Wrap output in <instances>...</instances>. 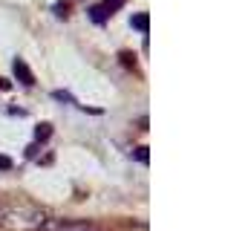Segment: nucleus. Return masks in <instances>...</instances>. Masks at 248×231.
Segmentation results:
<instances>
[{
  "mask_svg": "<svg viewBox=\"0 0 248 231\" xmlns=\"http://www.w3.org/2000/svg\"><path fill=\"white\" fill-rule=\"evenodd\" d=\"M46 214L35 205H6L3 211V231H41Z\"/></svg>",
  "mask_w": 248,
  "mask_h": 231,
  "instance_id": "f257e3e1",
  "label": "nucleus"
},
{
  "mask_svg": "<svg viewBox=\"0 0 248 231\" xmlns=\"http://www.w3.org/2000/svg\"><path fill=\"white\" fill-rule=\"evenodd\" d=\"M44 231H98L93 223L87 220H46L44 223Z\"/></svg>",
  "mask_w": 248,
  "mask_h": 231,
  "instance_id": "f03ea898",
  "label": "nucleus"
},
{
  "mask_svg": "<svg viewBox=\"0 0 248 231\" xmlns=\"http://www.w3.org/2000/svg\"><path fill=\"white\" fill-rule=\"evenodd\" d=\"M133 156H136L139 162H147V156H150V153H147V148H136V150H133Z\"/></svg>",
  "mask_w": 248,
  "mask_h": 231,
  "instance_id": "423d86ee",
  "label": "nucleus"
},
{
  "mask_svg": "<svg viewBox=\"0 0 248 231\" xmlns=\"http://www.w3.org/2000/svg\"><path fill=\"white\" fill-rule=\"evenodd\" d=\"M12 168V159L9 156H0V171H9Z\"/></svg>",
  "mask_w": 248,
  "mask_h": 231,
  "instance_id": "0eeeda50",
  "label": "nucleus"
},
{
  "mask_svg": "<svg viewBox=\"0 0 248 231\" xmlns=\"http://www.w3.org/2000/svg\"><path fill=\"white\" fill-rule=\"evenodd\" d=\"M0 90H9V81L6 78H0Z\"/></svg>",
  "mask_w": 248,
  "mask_h": 231,
  "instance_id": "1a4fd4ad",
  "label": "nucleus"
},
{
  "mask_svg": "<svg viewBox=\"0 0 248 231\" xmlns=\"http://www.w3.org/2000/svg\"><path fill=\"white\" fill-rule=\"evenodd\" d=\"M35 136H38V142H46V139L52 136V127H49V124H38V127H35Z\"/></svg>",
  "mask_w": 248,
  "mask_h": 231,
  "instance_id": "20e7f679",
  "label": "nucleus"
},
{
  "mask_svg": "<svg viewBox=\"0 0 248 231\" xmlns=\"http://www.w3.org/2000/svg\"><path fill=\"white\" fill-rule=\"evenodd\" d=\"M133 29H147V15H133Z\"/></svg>",
  "mask_w": 248,
  "mask_h": 231,
  "instance_id": "39448f33",
  "label": "nucleus"
},
{
  "mask_svg": "<svg viewBox=\"0 0 248 231\" xmlns=\"http://www.w3.org/2000/svg\"><path fill=\"white\" fill-rule=\"evenodd\" d=\"M15 75H17V81H20V84H26V87H32V84H35V78H32V72L26 69V64H23L20 58L15 61Z\"/></svg>",
  "mask_w": 248,
  "mask_h": 231,
  "instance_id": "7ed1b4c3",
  "label": "nucleus"
},
{
  "mask_svg": "<svg viewBox=\"0 0 248 231\" xmlns=\"http://www.w3.org/2000/svg\"><path fill=\"white\" fill-rule=\"evenodd\" d=\"M3 211H6V205L0 202V231H3Z\"/></svg>",
  "mask_w": 248,
  "mask_h": 231,
  "instance_id": "6e6552de",
  "label": "nucleus"
}]
</instances>
